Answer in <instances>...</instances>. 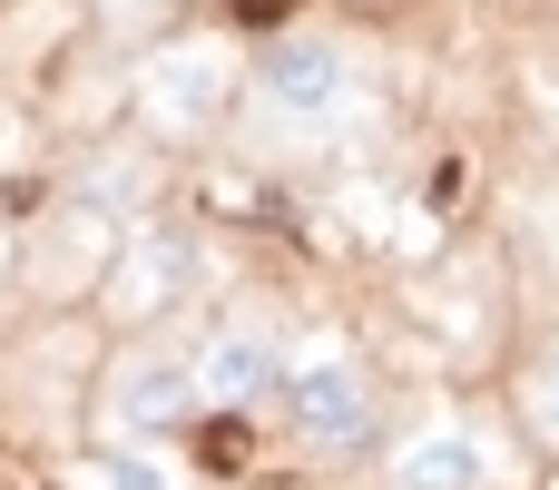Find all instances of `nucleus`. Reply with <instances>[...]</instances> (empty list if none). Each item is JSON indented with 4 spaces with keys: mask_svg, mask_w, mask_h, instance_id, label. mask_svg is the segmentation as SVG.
Masks as SVG:
<instances>
[{
    "mask_svg": "<svg viewBox=\"0 0 559 490\" xmlns=\"http://www.w3.org/2000/svg\"><path fill=\"white\" fill-rule=\"evenodd\" d=\"M373 413H383V393H373V373H364L344 344L295 354V373H285V422H295L305 452H364V442H373Z\"/></svg>",
    "mask_w": 559,
    "mask_h": 490,
    "instance_id": "nucleus-1",
    "label": "nucleus"
},
{
    "mask_svg": "<svg viewBox=\"0 0 559 490\" xmlns=\"http://www.w3.org/2000/svg\"><path fill=\"white\" fill-rule=\"evenodd\" d=\"M246 79H255V98H265L275 118H295V128H324V118L354 108V49H344L334 29H275Z\"/></svg>",
    "mask_w": 559,
    "mask_h": 490,
    "instance_id": "nucleus-2",
    "label": "nucleus"
},
{
    "mask_svg": "<svg viewBox=\"0 0 559 490\" xmlns=\"http://www.w3.org/2000/svg\"><path fill=\"white\" fill-rule=\"evenodd\" d=\"M236 88H246V59H236L226 39H177V49H157V59L138 69V108H147V128H167V138H206V128L236 108Z\"/></svg>",
    "mask_w": 559,
    "mask_h": 490,
    "instance_id": "nucleus-3",
    "label": "nucleus"
},
{
    "mask_svg": "<svg viewBox=\"0 0 559 490\" xmlns=\"http://www.w3.org/2000/svg\"><path fill=\"white\" fill-rule=\"evenodd\" d=\"M118 255H128V236H118V216L98 206V196H69V206H49L39 216V236H29V285L39 295H98L108 275H118Z\"/></svg>",
    "mask_w": 559,
    "mask_h": 490,
    "instance_id": "nucleus-4",
    "label": "nucleus"
},
{
    "mask_svg": "<svg viewBox=\"0 0 559 490\" xmlns=\"http://www.w3.org/2000/svg\"><path fill=\"white\" fill-rule=\"evenodd\" d=\"M187 413H206V383H197V354H167V344H138L118 373H108V422L128 442H167Z\"/></svg>",
    "mask_w": 559,
    "mask_h": 490,
    "instance_id": "nucleus-5",
    "label": "nucleus"
},
{
    "mask_svg": "<svg viewBox=\"0 0 559 490\" xmlns=\"http://www.w3.org/2000/svg\"><path fill=\"white\" fill-rule=\"evenodd\" d=\"M285 373H295V354H285L265 324H216V334L197 344V383H206V403H216V413L285 403Z\"/></svg>",
    "mask_w": 559,
    "mask_h": 490,
    "instance_id": "nucleus-6",
    "label": "nucleus"
},
{
    "mask_svg": "<svg viewBox=\"0 0 559 490\" xmlns=\"http://www.w3.org/2000/svg\"><path fill=\"white\" fill-rule=\"evenodd\" d=\"M187 275H197V246H187L177 226H147V236H128V255H118V275H108L98 295H108V314L147 324V314H167V304L187 295Z\"/></svg>",
    "mask_w": 559,
    "mask_h": 490,
    "instance_id": "nucleus-7",
    "label": "nucleus"
},
{
    "mask_svg": "<svg viewBox=\"0 0 559 490\" xmlns=\"http://www.w3.org/2000/svg\"><path fill=\"white\" fill-rule=\"evenodd\" d=\"M491 481H501V452L472 422H432L393 452V490H491Z\"/></svg>",
    "mask_w": 559,
    "mask_h": 490,
    "instance_id": "nucleus-8",
    "label": "nucleus"
},
{
    "mask_svg": "<svg viewBox=\"0 0 559 490\" xmlns=\"http://www.w3.org/2000/svg\"><path fill=\"white\" fill-rule=\"evenodd\" d=\"M79 490H187V471H177L157 442H128V432H118V442H98V452L79 462Z\"/></svg>",
    "mask_w": 559,
    "mask_h": 490,
    "instance_id": "nucleus-9",
    "label": "nucleus"
},
{
    "mask_svg": "<svg viewBox=\"0 0 559 490\" xmlns=\"http://www.w3.org/2000/svg\"><path fill=\"white\" fill-rule=\"evenodd\" d=\"M531 432H540V442L559 452V354L540 363V373H531Z\"/></svg>",
    "mask_w": 559,
    "mask_h": 490,
    "instance_id": "nucleus-10",
    "label": "nucleus"
},
{
    "mask_svg": "<svg viewBox=\"0 0 559 490\" xmlns=\"http://www.w3.org/2000/svg\"><path fill=\"white\" fill-rule=\"evenodd\" d=\"M0 285H10V246H0Z\"/></svg>",
    "mask_w": 559,
    "mask_h": 490,
    "instance_id": "nucleus-11",
    "label": "nucleus"
}]
</instances>
